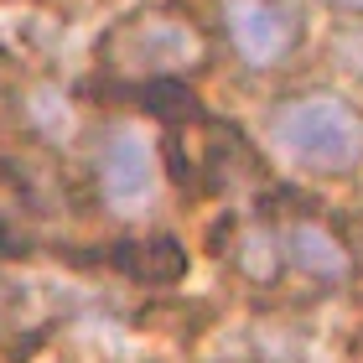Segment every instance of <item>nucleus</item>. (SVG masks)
Masks as SVG:
<instances>
[{
	"label": "nucleus",
	"mask_w": 363,
	"mask_h": 363,
	"mask_svg": "<svg viewBox=\"0 0 363 363\" xmlns=\"http://www.w3.org/2000/svg\"><path fill=\"white\" fill-rule=\"evenodd\" d=\"M270 140L280 156L322 177H348L363 167V114L337 94H296L275 109Z\"/></svg>",
	"instance_id": "f257e3e1"
},
{
	"label": "nucleus",
	"mask_w": 363,
	"mask_h": 363,
	"mask_svg": "<svg viewBox=\"0 0 363 363\" xmlns=\"http://www.w3.org/2000/svg\"><path fill=\"white\" fill-rule=\"evenodd\" d=\"M104 52L130 78H156V73L197 68L203 62V37H197V26L177 21V16H135V21L109 31Z\"/></svg>",
	"instance_id": "f03ea898"
},
{
	"label": "nucleus",
	"mask_w": 363,
	"mask_h": 363,
	"mask_svg": "<svg viewBox=\"0 0 363 363\" xmlns=\"http://www.w3.org/2000/svg\"><path fill=\"white\" fill-rule=\"evenodd\" d=\"M99 192L114 213H140L161 192V161L156 145L135 125H114L99 145Z\"/></svg>",
	"instance_id": "7ed1b4c3"
},
{
	"label": "nucleus",
	"mask_w": 363,
	"mask_h": 363,
	"mask_svg": "<svg viewBox=\"0 0 363 363\" xmlns=\"http://www.w3.org/2000/svg\"><path fill=\"white\" fill-rule=\"evenodd\" d=\"M223 31L250 68H275L301 42V16L291 0H223Z\"/></svg>",
	"instance_id": "20e7f679"
},
{
	"label": "nucleus",
	"mask_w": 363,
	"mask_h": 363,
	"mask_svg": "<svg viewBox=\"0 0 363 363\" xmlns=\"http://www.w3.org/2000/svg\"><path fill=\"white\" fill-rule=\"evenodd\" d=\"M109 259L120 265L130 280H145V286H172V280L187 270V255L182 244L167 234H151V239H120L109 250Z\"/></svg>",
	"instance_id": "39448f33"
},
{
	"label": "nucleus",
	"mask_w": 363,
	"mask_h": 363,
	"mask_svg": "<svg viewBox=\"0 0 363 363\" xmlns=\"http://www.w3.org/2000/svg\"><path fill=\"white\" fill-rule=\"evenodd\" d=\"M286 255H291V265L296 270H306L311 280H342L353 270V259L348 250H342V239L333 234V228H322V223H291V239H286Z\"/></svg>",
	"instance_id": "423d86ee"
},
{
	"label": "nucleus",
	"mask_w": 363,
	"mask_h": 363,
	"mask_svg": "<svg viewBox=\"0 0 363 363\" xmlns=\"http://www.w3.org/2000/svg\"><path fill=\"white\" fill-rule=\"evenodd\" d=\"M120 94L130 104H140L145 114H156V120H203V104H197V94L182 84L177 73H156V78H130L120 84Z\"/></svg>",
	"instance_id": "0eeeda50"
},
{
	"label": "nucleus",
	"mask_w": 363,
	"mask_h": 363,
	"mask_svg": "<svg viewBox=\"0 0 363 363\" xmlns=\"http://www.w3.org/2000/svg\"><path fill=\"white\" fill-rule=\"evenodd\" d=\"M234 265L250 280H275L280 275V244L270 239V228H244V239L234 244Z\"/></svg>",
	"instance_id": "6e6552de"
},
{
	"label": "nucleus",
	"mask_w": 363,
	"mask_h": 363,
	"mask_svg": "<svg viewBox=\"0 0 363 363\" xmlns=\"http://www.w3.org/2000/svg\"><path fill=\"white\" fill-rule=\"evenodd\" d=\"M327 6H342V11H363V0H327Z\"/></svg>",
	"instance_id": "1a4fd4ad"
}]
</instances>
